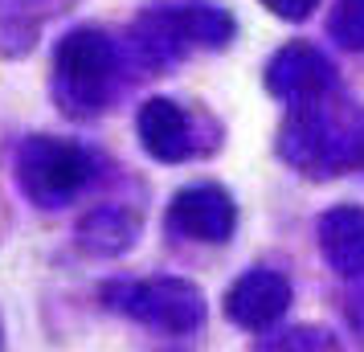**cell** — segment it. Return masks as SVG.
<instances>
[{"instance_id": "obj_1", "label": "cell", "mask_w": 364, "mask_h": 352, "mask_svg": "<svg viewBox=\"0 0 364 352\" xmlns=\"http://www.w3.org/2000/svg\"><path fill=\"white\" fill-rule=\"evenodd\" d=\"M279 156L303 176H340L364 164V107L344 99L295 102L279 132Z\"/></svg>"}, {"instance_id": "obj_2", "label": "cell", "mask_w": 364, "mask_h": 352, "mask_svg": "<svg viewBox=\"0 0 364 352\" xmlns=\"http://www.w3.org/2000/svg\"><path fill=\"white\" fill-rule=\"evenodd\" d=\"M115 74V50L99 29H74L53 53V99L74 119H90L107 107Z\"/></svg>"}, {"instance_id": "obj_3", "label": "cell", "mask_w": 364, "mask_h": 352, "mask_svg": "<svg viewBox=\"0 0 364 352\" xmlns=\"http://www.w3.org/2000/svg\"><path fill=\"white\" fill-rule=\"evenodd\" d=\"M95 176V160L70 139L33 135L17 151V181L21 193L41 209H58L62 201L78 197Z\"/></svg>"}, {"instance_id": "obj_4", "label": "cell", "mask_w": 364, "mask_h": 352, "mask_svg": "<svg viewBox=\"0 0 364 352\" xmlns=\"http://www.w3.org/2000/svg\"><path fill=\"white\" fill-rule=\"evenodd\" d=\"M107 299H111L115 311H123V316H132L168 336H188L205 324V295H200V287L184 283V279H151V283L107 287Z\"/></svg>"}, {"instance_id": "obj_5", "label": "cell", "mask_w": 364, "mask_h": 352, "mask_svg": "<svg viewBox=\"0 0 364 352\" xmlns=\"http://www.w3.org/2000/svg\"><path fill=\"white\" fill-rule=\"evenodd\" d=\"M331 82H336V66H331L328 53L319 50V46H311V41L282 46L270 58V66H266V90L287 102L319 99V95L331 90Z\"/></svg>"}, {"instance_id": "obj_6", "label": "cell", "mask_w": 364, "mask_h": 352, "mask_svg": "<svg viewBox=\"0 0 364 352\" xmlns=\"http://www.w3.org/2000/svg\"><path fill=\"white\" fill-rule=\"evenodd\" d=\"M172 230L193 242H230L233 225H237V205L221 185H193L181 188L168 209Z\"/></svg>"}, {"instance_id": "obj_7", "label": "cell", "mask_w": 364, "mask_h": 352, "mask_svg": "<svg viewBox=\"0 0 364 352\" xmlns=\"http://www.w3.org/2000/svg\"><path fill=\"white\" fill-rule=\"evenodd\" d=\"M291 307V283L279 270H246L237 283L225 291V316L246 328V332H262L274 319H282V311Z\"/></svg>"}, {"instance_id": "obj_8", "label": "cell", "mask_w": 364, "mask_h": 352, "mask_svg": "<svg viewBox=\"0 0 364 352\" xmlns=\"http://www.w3.org/2000/svg\"><path fill=\"white\" fill-rule=\"evenodd\" d=\"M139 139L151 160L164 164H181L197 151V135H193V119L181 102L172 99H148L139 111Z\"/></svg>"}, {"instance_id": "obj_9", "label": "cell", "mask_w": 364, "mask_h": 352, "mask_svg": "<svg viewBox=\"0 0 364 352\" xmlns=\"http://www.w3.org/2000/svg\"><path fill=\"white\" fill-rule=\"evenodd\" d=\"M319 250L328 267L344 279L364 274V209L360 205H336L319 218Z\"/></svg>"}, {"instance_id": "obj_10", "label": "cell", "mask_w": 364, "mask_h": 352, "mask_svg": "<svg viewBox=\"0 0 364 352\" xmlns=\"http://www.w3.org/2000/svg\"><path fill=\"white\" fill-rule=\"evenodd\" d=\"M139 238V218L127 205H99L78 221V246L95 258H115Z\"/></svg>"}, {"instance_id": "obj_11", "label": "cell", "mask_w": 364, "mask_h": 352, "mask_svg": "<svg viewBox=\"0 0 364 352\" xmlns=\"http://www.w3.org/2000/svg\"><path fill=\"white\" fill-rule=\"evenodd\" d=\"M135 46H139V53H144L148 66H168V62H176V58L188 50L176 9H151V13H144V17L135 21Z\"/></svg>"}, {"instance_id": "obj_12", "label": "cell", "mask_w": 364, "mask_h": 352, "mask_svg": "<svg viewBox=\"0 0 364 352\" xmlns=\"http://www.w3.org/2000/svg\"><path fill=\"white\" fill-rule=\"evenodd\" d=\"M181 17V29H184V41L188 46H200V50H221L230 46L233 37V17L217 4H205V0H193V4H181L176 9Z\"/></svg>"}, {"instance_id": "obj_13", "label": "cell", "mask_w": 364, "mask_h": 352, "mask_svg": "<svg viewBox=\"0 0 364 352\" xmlns=\"http://www.w3.org/2000/svg\"><path fill=\"white\" fill-rule=\"evenodd\" d=\"M331 37L348 50H364V0H340L336 4Z\"/></svg>"}, {"instance_id": "obj_14", "label": "cell", "mask_w": 364, "mask_h": 352, "mask_svg": "<svg viewBox=\"0 0 364 352\" xmlns=\"http://www.w3.org/2000/svg\"><path fill=\"white\" fill-rule=\"evenodd\" d=\"M331 344L336 340L315 328H295V332H287V340H262V348H331Z\"/></svg>"}, {"instance_id": "obj_15", "label": "cell", "mask_w": 364, "mask_h": 352, "mask_svg": "<svg viewBox=\"0 0 364 352\" xmlns=\"http://www.w3.org/2000/svg\"><path fill=\"white\" fill-rule=\"evenodd\" d=\"M262 4L282 21H307L319 9V0H262Z\"/></svg>"}]
</instances>
